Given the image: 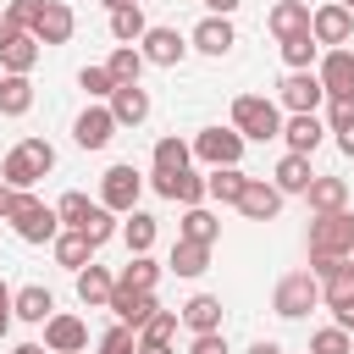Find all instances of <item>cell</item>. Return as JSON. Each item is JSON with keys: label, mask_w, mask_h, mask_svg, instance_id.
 Segmentation results:
<instances>
[{"label": "cell", "mask_w": 354, "mask_h": 354, "mask_svg": "<svg viewBox=\"0 0 354 354\" xmlns=\"http://www.w3.org/2000/svg\"><path fill=\"white\" fill-rule=\"evenodd\" d=\"M77 88H83L88 100H111V88H116V83H111V72H105V66H83V72H77Z\"/></svg>", "instance_id": "ee69618b"}, {"label": "cell", "mask_w": 354, "mask_h": 354, "mask_svg": "<svg viewBox=\"0 0 354 354\" xmlns=\"http://www.w3.org/2000/svg\"><path fill=\"white\" fill-rule=\"evenodd\" d=\"M177 238H194V243H210V249H216V238H221V221H216V216H210L205 205H183Z\"/></svg>", "instance_id": "4dcf8cb0"}, {"label": "cell", "mask_w": 354, "mask_h": 354, "mask_svg": "<svg viewBox=\"0 0 354 354\" xmlns=\"http://www.w3.org/2000/svg\"><path fill=\"white\" fill-rule=\"evenodd\" d=\"M315 77H321V88H326V100H354V50H321V61H315Z\"/></svg>", "instance_id": "7c38bea8"}, {"label": "cell", "mask_w": 354, "mask_h": 354, "mask_svg": "<svg viewBox=\"0 0 354 354\" xmlns=\"http://www.w3.org/2000/svg\"><path fill=\"white\" fill-rule=\"evenodd\" d=\"M44 348H50V354H83V348H88V321L72 315V310H55V315L44 321Z\"/></svg>", "instance_id": "5bb4252c"}, {"label": "cell", "mask_w": 354, "mask_h": 354, "mask_svg": "<svg viewBox=\"0 0 354 354\" xmlns=\"http://www.w3.org/2000/svg\"><path fill=\"white\" fill-rule=\"evenodd\" d=\"M160 282V260L155 254H127V266L116 271V288H155Z\"/></svg>", "instance_id": "8d00e7d4"}, {"label": "cell", "mask_w": 354, "mask_h": 354, "mask_svg": "<svg viewBox=\"0 0 354 354\" xmlns=\"http://www.w3.org/2000/svg\"><path fill=\"white\" fill-rule=\"evenodd\" d=\"M144 28H149L144 6H122V11H111V39H116V44H138Z\"/></svg>", "instance_id": "74e56055"}, {"label": "cell", "mask_w": 354, "mask_h": 354, "mask_svg": "<svg viewBox=\"0 0 354 354\" xmlns=\"http://www.w3.org/2000/svg\"><path fill=\"white\" fill-rule=\"evenodd\" d=\"M266 28H271L277 39L304 33V28H310V0H277V6L266 11Z\"/></svg>", "instance_id": "d4e9b609"}, {"label": "cell", "mask_w": 354, "mask_h": 354, "mask_svg": "<svg viewBox=\"0 0 354 354\" xmlns=\"http://www.w3.org/2000/svg\"><path fill=\"white\" fill-rule=\"evenodd\" d=\"M11 354H50V348H44V343H17Z\"/></svg>", "instance_id": "11a10c76"}, {"label": "cell", "mask_w": 354, "mask_h": 354, "mask_svg": "<svg viewBox=\"0 0 354 354\" xmlns=\"http://www.w3.org/2000/svg\"><path fill=\"white\" fill-rule=\"evenodd\" d=\"M177 321H183L188 332H221V299H216V293H194V299L177 310Z\"/></svg>", "instance_id": "cb8c5ba5"}, {"label": "cell", "mask_w": 354, "mask_h": 354, "mask_svg": "<svg viewBox=\"0 0 354 354\" xmlns=\"http://www.w3.org/2000/svg\"><path fill=\"white\" fill-rule=\"evenodd\" d=\"M194 160V144H183L177 133H166L160 144H155V171H183Z\"/></svg>", "instance_id": "ab89813d"}, {"label": "cell", "mask_w": 354, "mask_h": 354, "mask_svg": "<svg viewBox=\"0 0 354 354\" xmlns=\"http://www.w3.org/2000/svg\"><path fill=\"white\" fill-rule=\"evenodd\" d=\"M282 44V61H288V72H310L315 61H321V44H315V33L304 28V33H288V39H277Z\"/></svg>", "instance_id": "836d02e7"}, {"label": "cell", "mask_w": 354, "mask_h": 354, "mask_svg": "<svg viewBox=\"0 0 354 354\" xmlns=\"http://www.w3.org/2000/svg\"><path fill=\"white\" fill-rule=\"evenodd\" d=\"M232 210H238L243 221H271V216L282 210V194H277V183H266V177H243V194L232 199Z\"/></svg>", "instance_id": "2e32d148"}, {"label": "cell", "mask_w": 354, "mask_h": 354, "mask_svg": "<svg viewBox=\"0 0 354 354\" xmlns=\"http://www.w3.org/2000/svg\"><path fill=\"white\" fill-rule=\"evenodd\" d=\"M111 288H116V277H111L105 266L88 260V266L77 271V299H83L88 310H105V304H111Z\"/></svg>", "instance_id": "f546056e"}, {"label": "cell", "mask_w": 354, "mask_h": 354, "mask_svg": "<svg viewBox=\"0 0 354 354\" xmlns=\"http://www.w3.org/2000/svg\"><path fill=\"white\" fill-rule=\"evenodd\" d=\"M88 210H94V199H88V194H77V188H66V194L55 199L61 227H83V221H88Z\"/></svg>", "instance_id": "60d3db41"}, {"label": "cell", "mask_w": 354, "mask_h": 354, "mask_svg": "<svg viewBox=\"0 0 354 354\" xmlns=\"http://www.w3.org/2000/svg\"><path fill=\"white\" fill-rule=\"evenodd\" d=\"M39 55H44V44L33 33H17L11 44H0V72H33Z\"/></svg>", "instance_id": "1f68e13d"}, {"label": "cell", "mask_w": 354, "mask_h": 354, "mask_svg": "<svg viewBox=\"0 0 354 354\" xmlns=\"http://www.w3.org/2000/svg\"><path fill=\"white\" fill-rule=\"evenodd\" d=\"M332 138H337V149H343V155H348V160H354V122H348V127H343V133H332Z\"/></svg>", "instance_id": "f5cc1de1"}, {"label": "cell", "mask_w": 354, "mask_h": 354, "mask_svg": "<svg viewBox=\"0 0 354 354\" xmlns=\"http://www.w3.org/2000/svg\"><path fill=\"white\" fill-rule=\"evenodd\" d=\"M0 310H11V288L6 282H0Z\"/></svg>", "instance_id": "91938a15"}, {"label": "cell", "mask_w": 354, "mask_h": 354, "mask_svg": "<svg viewBox=\"0 0 354 354\" xmlns=\"http://www.w3.org/2000/svg\"><path fill=\"white\" fill-rule=\"evenodd\" d=\"M238 194H243V171H238V166H210V177H205V199L232 205Z\"/></svg>", "instance_id": "d590c367"}, {"label": "cell", "mask_w": 354, "mask_h": 354, "mask_svg": "<svg viewBox=\"0 0 354 354\" xmlns=\"http://www.w3.org/2000/svg\"><path fill=\"white\" fill-rule=\"evenodd\" d=\"M33 11H39V0H6V11H0V17H6V22L17 28V33H28V22H33Z\"/></svg>", "instance_id": "7dc6e473"}, {"label": "cell", "mask_w": 354, "mask_h": 354, "mask_svg": "<svg viewBox=\"0 0 354 354\" xmlns=\"http://www.w3.org/2000/svg\"><path fill=\"white\" fill-rule=\"evenodd\" d=\"M249 354H282V343H271V337H254V343H249Z\"/></svg>", "instance_id": "db71d44e"}, {"label": "cell", "mask_w": 354, "mask_h": 354, "mask_svg": "<svg viewBox=\"0 0 354 354\" xmlns=\"http://www.w3.org/2000/svg\"><path fill=\"white\" fill-rule=\"evenodd\" d=\"M277 138H282L293 155H315V149H321V138H326V122H321L315 111H288Z\"/></svg>", "instance_id": "9a60e30c"}, {"label": "cell", "mask_w": 354, "mask_h": 354, "mask_svg": "<svg viewBox=\"0 0 354 354\" xmlns=\"http://www.w3.org/2000/svg\"><path fill=\"white\" fill-rule=\"evenodd\" d=\"M155 238H160V221L149 216V210H127V221H122V243H127V254H149L155 249Z\"/></svg>", "instance_id": "603a6c76"}, {"label": "cell", "mask_w": 354, "mask_h": 354, "mask_svg": "<svg viewBox=\"0 0 354 354\" xmlns=\"http://www.w3.org/2000/svg\"><path fill=\"white\" fill-rule=\"evenodd\" d=\"M321 304L332 310V326L354 332V277H348V271H343L337 282H321Z\"/></svg>", "instance_id": "7402d4cb"}, {"label": "cell", "mask_w": 354, "mask_h": 354, "mask_svg": "<svg viewBox=\"0 0 354 354\" xmlns=\"http://www.w3.org/2000/svg\"><path fill=\"white\" fill-rule=\"evenodd\" d=\"M138 194H144V177H138V166H127V160H116V166L100 177V205L116 210V216H127V210L138 205Z\"/></svg>", "instance_id": "ba28073f"}, {"label": "cell", "mask_w": 354, "mask_h": 354, "mask_svg": "<svg viewBox=\"0 0 354 354\" xmlns=\"http://www.w3.org/2000/svg\"><path fill=\"white\" fill-rule=\"evenodd\" d=\"M55 171V144L50 138H22L17 149H6V160H0V183L11 188V194H28L39 177H50Z\"/></svg>", "instance_id": "6da1fadb"}, {"label": "cell", "mask_w": 354, "mask_h": 354, "mask_svg": "<svg viewBox=\"0 0 354 354\" xmlns=\"http://www.w3.org/2000/svg\"><path fill=\"white\" fill-rule=\"evenodd\" d=\"M310 33H315V44H321V50H337V44H348V39H354V11H348V6H337V0H326V6H315V11H310Z\"/></svg>", "instance_id": "30bf717a"}, {"label": "cell", "mask_w": 354, "mask_h": 354, "mask_svg": "<svg viewBox=\"0 0 354 354\" xmlns=\"http://www.w3.org/2000/svg\"><path fill=\"white\" fill-rule=\"evenodd\" d=\"M144 55H138V44H116L111 50V61H105V72H111V83H138L144 77Z\"/></svg>", "instance_id": "e575fe53"}, {"label": "cell", "mask_w": 354, "mask_h": 354, "mask_svg": "<svg viewBox=\"0 0 354 354\" xmlns=\"http://www.w3.org/2000/svg\"><path fill=\"white\" fill-rule=\"evenodd\" d=\"M232 44H238V28H232V17H199L194 22V33H188V50H199V55H210V61H221V55H232Z\"/></svg>", "instance_id": "8fae6325"}, {"label": "cell", "mask_w": 354, "mask_h": 354, "mask_svg": "<svg viewBox=\"0 0 354 354\" xmlns=\"http://www.w3.org/2000/svg\"><path fill=\"white\" fill-rule=\"evenodd\" d=\"M138 55H144L149 66H177V61L188 55V33H177V28H144Z\"/></svg>", "instance_id": "e0dca14e"}, {"label": "cell", "mask_w": 354, "mask_h": 354, "mask_svg": "<svg viewBox=\"0 0 354 354\" xmlns=\"http://www.w3.org/2000/svg\"><path fill=\"white\" fill-rule=\"evenodd\" d=\"M105 310H111L122 326H133V332H138L160 304H155V288H111V304H105Z\"/></svg>", "instance_id": "d6986e66"}, {"label": "cell", "mask_w": 354, "mask_h": 354, "mask_svg": "<svg viewBox=\"0 0 354 354\" xmlns=\"http://www.w3.org/2000/svg\"><path fill=\"white\" fill-rule=\"evenodd\" d=\"M343 266H348V277H354V249H348V254H343Z\"/></svg>", "instance_id": "94428289"}, {"label": "cell", "mask_w": 354, "mask_h": 354, "mask_svg": "<svg viewBox=\"0 0 354 354\" xmlns=\"http://www.w3.org/2000/svg\"><path fill=\"white\" fill-rule=\"evenodd\" d=\"M277 105H282V111H321V105H326V88H321L315 66H310V72H288V77L277 83Z\"/></svg>", "instance_id": "4fadbf2b"}, {"label": "cell", "mask_w": 354, "mask_h": 354, "mask_svg": "<svg viewBox=\"0 0 354 354\" xmlns=\"http://www.w3.org/2000/svg\"><path fill=\"white\" fill-rule=\"evenodd\" d=\"M33 111V83L28 72H6L0 77V116H28Z\"/></svg>", "instance_id": "d6a6232c"}, {"label": "cell", "mask_w": 354, "mask_h": 354, "mask_svg": "<svg viewBox=\"0 0 354 354\" xmlns=\"http://www.w3.org/2000/svg\"><path fill=\"white\" fill-rule=\"evenodd\" d=\"M243 144H249V138H243L232 122H227V127H199V133H194V155H199L205 166H238V160H243Z\"/></svg>", "instance_id": "52a82bcc"}, {"label": "cell", "mask_w": 354, "mask_h": 354, "mask_svg": "<svg viewBox=\"0 0 354 354\" xmlns=\"http://www.w3.org/2000/svg\"><path fill=\"white\" fill-rule=\"evenodd\" d=\"M310 177H315V171H310V155H293V149H288V155L277 160V171H271V183H277L282 199H288V194H304Z\"/></svg>", "instance_id": "484cf974"}, {"label": "cell", "mask_w": 354, "mask_h": 354, "mask_svg": "<svg viewBox=\"0 0 354 354\" xmlns=\"http://www.w3.org/2000/svg\"><path fill=\"white\" fill-rule=\"evenodd\" d=\"M6 221H11V232H17L22 243H55V232H61V216H55V205H44L33 188H28V194H11V210H6Z\"/></svg>", "instance_id": "7a4b0ae2"}, {"label": "cell", "mask_w": 354, "mask_h": 354, "mask_svg": "<svg viewBox=\"0 0 354 354\" xmlns=\"http://www.w3.org/2000/svg\"><path fill=\"white\" fill-rule=\"evenodd\" d=\"M111 138H116L111 105H105V100H88V105L77 111V122H72V144H77V149H105Z\"/></svg>", "instance_id": "9c48e42d"}, {"label": "cell", "mask_w": 354, "mask_h": 354, "mask_svg": "<svg viewBox=\"0 0 354 354\" xmlns=\"http://www.w3.org/2000/svg\"><path fill=\"white\" fill-rule=\"evenodd\" d=\"M50 249H55V266H66V271H83V266L94 260V243H88V238H83L77 227H61Z\"/></svg>", "instance_id": "83f0119b"}, {"label": "cell", "mask_w": 354, "mask_h": 354, "mask_svg": "<svg viewBox=\"0 0 354 354\" xmlns=\"http://www.w3.org/2000/svg\"><path fill=\"white\" fill-rule=\"evenodd\" d=\"M11 315H17V321H28V326H44V321L55 315V293H50V288H39V282H28V288H17V293H11Z\"/></svg>", "instance_id": "44dd1931"}, {"label": "cell", "mask_w": 354, "mask_h": 354, "mask_svg": "<svg viewBox=\"0 0 354 354\" xmlns=\"http://www.w3.org/2000/svg\"><path fill=\"white\" fill-rule=\"evenodd\" d=\"M315 304H321V282H315L310 271H288V277L277 282V293H271V310H277L282 321H304Z\"/></svg>", "instance_id": "277c9868"}, {"label": "cell", "mask_w": 354, "mask_h": 354, "mask_svg": "<svg viewBox=\"0 0 354 354\" xmlns=\"http://www.w3.org/2000/svg\"><path fill=\"white\" fill-rule=\"evenodd\" d=\"M238 6H243V0H205V11H210V17H232Z\"/></svg>", "instance_id": "f907efd6"}, {"label": "cell", "mask_w": 354, "mask_h": 354, "mask_svg": "<svg viewBox=\"0 0 354 354\" xmlns=\"http://www.w3.org/2000/svg\"><path fill=\"white\" fill-rule=\"evenodd\" d=\"M105 11H122V6H144V0H100Z\"/></svg>", "instance_id": "680465c9"}, {"label": "cell", "mask_w": 354, "mask_h": 354, "mask_svg": "<svg viewBox=\"0 0 354 354\" xmlns=\"http://www.w3.org/2000/svg\"><path fill=\"white\" fill-rule=\"evenodd\" d=\"M354 249V210H326L310 216V254H348Z\"/></svg>", "instance_id": "5b68a950"}, {"label": "cell", "mask_w": 354, "mask_h": 354, "mask_svg": "<svg viewBox=\"0 0 354 354\" xmlns=\"http://www.w3.org/2000/svg\"><path fill=\"white\" fill-rule=\"evenodd\" d=\"M166 271H177V277H205V271H210V243L177 238V243H171V260H166Z\"/></svg>", "instance_id": "f1b7e54d"}, {"label": "cell", "mask_w": 354, "mask_h": 354, "mask_svg": "<svg viewBox=\"0 0 354 354\" xmlns=\"http://www.w3.org/2000/svg\"><path fill=\"white\" fill-rule=\"evenodd\" d=\"M188 354H227V332H194Z\"/></svg>", "instance_id": "681fc988"}, {"label": "cell", "mask_w": 354, "mask_h": 354, "mask_svg": "<svg viewBox=\"0 0 354 354\" xmlns=\"http://www.w3.org/2000/svg\"><path fill=\"white\" fill-rule=\"evenodd\" d=\"M310 354H354V337L343 326H321V332H310Z\"/></svg>", "instance_id": "7bdbcfd3"}, {"label": "cell", "mask_w": 354, "mask_h": 354, "mask_svg": "<svg viewBox=\"0 0 354 354\" xmlns=\"http://www.w3.org/2000/svg\"><path fill=\"white\" fill-rule=\"evenodd\" d=\"M77 232H83V238H88V243L100 249V243H111V238L122 232V221H116V210H105V205L94 199V210H88V221H83Z\"/></svg>", "instance_id": "f35d334b"}, {"label": "cell", "mask_w": 354, "mask_h": 354, "mask_svg": "<svg viewBox=\"0 0 354 354\" xmlns=\"http://www.w3.org/2000/svg\"><path fill=\"white\" fill-rule=\"evenodd\" d=\"M100 354H138V332L116 321V326H111V332L100 337Z\"/></svg>", "instance_id": "f6af8a7d"}, {"label": "cell", "mask_w": 354, "mask_h": 354, "mask_svg": "<svg viewBox=\"0 0 354 354\" xmlns=\"http://www.w3.org/2000/svg\"><path fill=\"white\" fill-rule=\"evenodd\" d=\"M28 33H33L44 50L72 44V33H77V11H72L66 0H39V11H33V22H28Z\"/></svg>", "instance_id": "8992f818"}, {"label": "cell", "mask_w": 354, "mask_h": 354, "mask_svg": "<svg viewBox=\"0 0 354 354\" xmlns=\"http://www.w3.org/2000/svg\"><path fill=\"white\" fill-rule=\"evenodd\" d=\"M354 122V100H326V133H343Z\"/></svg>", "instance_id": "c3c4849f"}, {"label": "cell", "mask_w": 354, "mask_h": 354, "mask_svg": "<svg viewBox=\"0 0 354 354\" xmlns=\"http://www.w3.org/2000/svg\"><path fill=\"white\" fill-rule=\"evenodd\" d=\"M348 266H343V254H310V277L315 282H337Z\"/></svg>", "instance_id": "bcb514c9"}, {"label": "cell", "mask_w": 354, "mask_h": 354, "mask_svg": "<svg viewBox=\"0 0 354 354\" xmlns=\"http://www.w3.org/2000/svg\"><path fill=\"white\" fill-rule=\"evenodd\" d=\"M105 105H111L116 127H144V122H149V88H144V83H116Z\"/></svg>", "instance_id": "ffe728a7"}, {"label": "cell", "mask_w": 354, "mask_h": 354, "mask_svg": "<svg viewBox=\"0 0 354 354\" xmlns=\"http://www.w3.org/2000/svg\"><path fill=\"white\" fill-rule=\"evenodd\" d=\"M232 127H238L243 138L266 144V138L282 133V105L266 100V94H238V100H232Z\"/></svg>", "instance_id": "3957f363"}, {"label": "cell", "mask_w": 354, "mask_h": 354, "mask_svg": "<svg viewBox=\"0 0 354 354\" xmlns=\"http://www.w3.org/2000/svg\"><path fill=\"white\" fill-rule=\"evenodd\" d=\"M11 321H17V315H11V310H0V343H6V332H11Z\"/></svg>", "instance_id": "9f6ffc18"}, {"label": "cell", "mask_w": 354, "mask_h": 354, "mask_svg": "<svg viewBox=\"0 0 354 354\" xmlns=\"http://www.w3.org/2000/svg\"><path fill=\"white\" fill-rule=\"evenodd\" d=\"M149 188L160 199H177V205H205V177L194 166H183V171H149Z\"/></svg>", "instance_id": "ac0fdd59"}, {"label": "cell", "mask_w": 354, "mask_h": 354, "mask_svg": "<svg viewBox=\"0 0 354 354\" xmlns=\"http://www.w3.org/2000/svg\"><path fill=\"white\" fill-rule=\"evenodd\" d=\"M337 6H348V11H354V0H337Z\"/></svg>", "instance_id": "6125c7cd"}, {"label": "cell", "mask_w": 354, "mask_h": 354, "mask_svg": "<svg viewBox=\"0 0 354 354\" xmlns=\"http://www.w3.org/2000/svg\"><path fill=\"white\" fill-rule=\"evenodd\" d=\"M138 354H177V343H149V337H138Z\"/></svg>", "instance_id": "816d5d0a"}, {"label": "cell", "mask_w": 354, "mask_h": 354, "mask_svg": "<svg viewBox=\"0 0 354 354\" xmlns=\"http://www.w3.org/2000/svg\"><path fill=\"white\" fill-rule=\"evenodd\" d=\"M177 326H183L177 310H155V315L138 326V337H149V343H177Z\"/></svg>", "instance_id": "b9f144b4"}, {"label": "cell", "mask_w": 354, "mask_h": 354, "mask_svg": "<svg viewBox=\"0 0 354 354\" xmlns=\"http://www.w3.org/2000/svg\"><path fill=\"white\" fill-rule=\"evenodd\" d=\"M6 210H11V188L0 183V221H6Z\"/></svg>", "instance_id": "6f0895ef"}, {"label": "cell", "mask_w": 354, "mask_h": 354, "mask_svg": "<svg viewBox=\"0 0 354 354\" xmlns=\"http://www.w3.org/2000/svg\"><path fill=\"white\" fill-rule=\"evenodd\" d=\"M304 199H310V216H326V210H343V205H348V183H343V177H310V188H304Z\"/></svg>", "instance_id": "4316f807"}]
</instances>
